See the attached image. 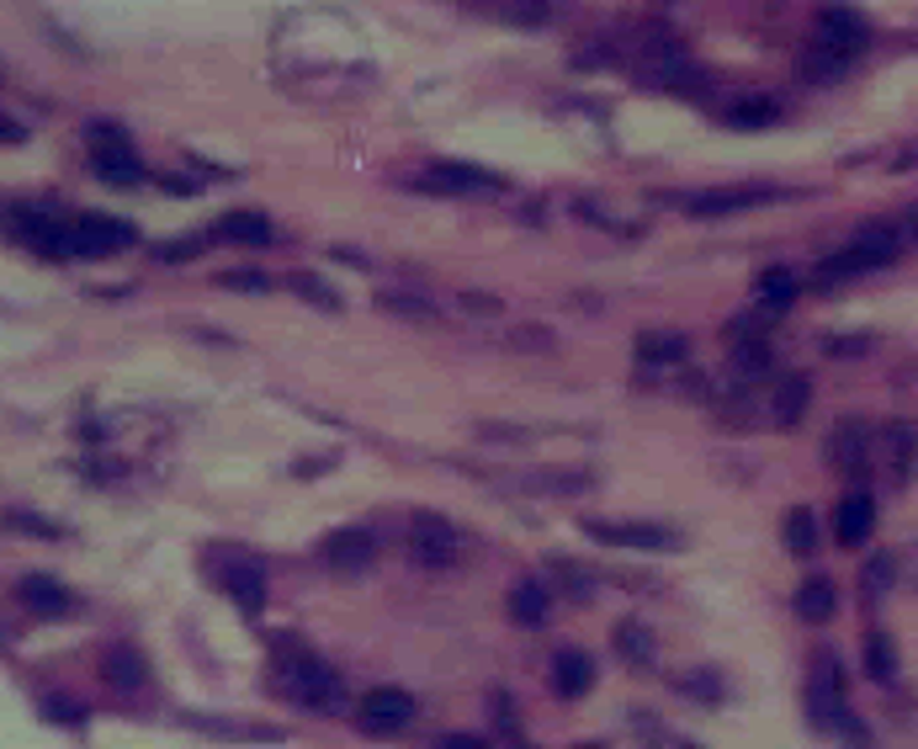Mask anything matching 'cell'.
<instances>
[{"instance_id":"6da1fadb","label":"cell","mask_w":918,"mask_h":749,"mask_svg":"<svg viewBox=\"0 0 918 749\" xmlns=\"http://www.w3.org/2000/svg\"><path fill=\"white\" fill-rule=\"evenodd\" d=\"M277 675L281 691L303 708H335L340 702V675L303 643H277Z\"/></svg>"},{"instance_id":"7a4b0ae2","label":"cell","mask_w":918,"mask_h":749,"mask_svg":"<svg viewBox=\"0 0 918 749\" xmlns=\"http://www.w3.org/2000/svg\"><path fill=\"white\" fill-rule=\"evenodd\" d=\"M897 255H903V229H897V224H866L838 255H829V261L818 266V277H823V282H849V277H866V271L892 266Z\"/></svg>"},{"instance_id":"3957f363","label":"cell","mask_w":918,"mask_h":749,"mask_svg":"<svg viewBox=\"0 0 918 749\" xmlns=\"http://www.w3.org/2000/svg\"><path fill=\"white\" fill-rule=\"evenodd\" d=\"M122 245H133V229L122 218H101V213H81L75 224H64V250L70 255H85V261H101V255H118Z\"/></svg>"},{"instance_id":"277c9868","label":"cell","mask_w":918,"mask_h":749,"mask_svg":"<svg viewBox=\"0 0 918 749\" xmlns=\"http://www.w3.org/2000/svg\"><path fill=\"white\" fill-rule=\"evenodd\" d=\"M409 558L425 564V569H451L462 558V532L440 516H414L409 527Z\"/></svg>"},{"instance_id":"5b68a950","label":"cell","mask_w":918,"mask_h":749,"mask_svg":"<svg viewBox=\"0 0 918 749\" xmlns=\"http://www.w3.org/2000/svg\"><path fill=\"white\" fill-rule=\"evenodd\" d=\"M357 717L366 734H399V728H409V717H414V697L399 691V686H377L372 697H361Z\"/></svg>"},{"instance_id":"8992f818","label":"cell","mask_w":918,"mask_h":749,"mask_svg":"<svg viewBox=\"0 0 918 749\" xmlns=\"http://www.w3.org/2000/svg\"><path fill=\"white\" fill-rule=\"evenodd\" d=\"M818 48H829L838 59H855L866 43H871V27L855 16V11H844V5H829L823 16H818V33H812Z\"/></svg>"},{"instance_id":"52a82bcc","label":"cell","mask_w":918,"mask_h":749,"mask_svg":"<svg viewBox=\"0 0 918 749\" xmlns=\"http://www.w3.org/2000/svg\"><path fill=\"white\" fill-rule=\"evenodd\" d=\"M324 564L329 569H340V575H361V569H372L377 564V537L366 532V527H346V532H329L319 542Z\"/></svg>"},{"instance_id":"ba28073f","label":"cell","mask_w":918,"mask_h":749,"mask_svg":"<svg viewBox=\"0 0 918 749\" xmlns=\"http://www.w3.org/2000/svg\"><path fill=\"white\" fill-rule=\"evenodd\" d=\"M584 532L595 542H616V547H642V553H669L679 537L669 527H648V521H584Z\"/></svg>"},{"instance_id":"9c48e42d","label":"cell","mask_w":918,"mask_h":749,"mask_svg":"<svg viewBox=\"0 0 918 749\" xmlns=\"http://www.w3.org/2000/svg\"><path fill=\"white\" fill-rule=\"evenodd\" d=\"M207 569H213V580L224 584L244 612H261V606H266V575H261L250 558H213Z\"/></svg>"},{"instance_id":"30bf717a","label":"cell","mask_w":918,"mask_h":749,"mask_svg":"<svg viewBox=\"0 0 918 749\" xmlns=\"http://www.w3.org/2000/svg\"><path fill=\"white\" fill-rule=\"evenodd\" d=\"M770 197H786L781 186H717V192H696L685 208L696 213V218H712V213H738V208H759V203H770Z\"/></svg>"},{"instance_id":"8fae6325","label":"cell","mask_w":918,"mask_h":749,"mask_svg":"<svg viewBox=\"0 0 918 749\" xmlns=\"http://www.w3.org/2000/svg\"><path fill=\"white\" fill-rule=\"evenodd\" d=\"M834 532H838V547H860V542L877 532V499L866 495V490H849V495L838 499Z\"/></svg>"},{"instance_id":"7c38bea8","label":"cell","mask_w":918,"mask_h":749,"mask_svg":"<svg viewBox=\"0 0 918 749\" xmlns=\"http://www.w3.org/2000/svg\"><path fill=\"white\" fill-rule=\"evenodd\" d=\"M16 601L27 612H38V617H70L75 612V590H64L53 575H27L16 584Z\"/></svg>"},{"instance_id":"4fadbf2b","label":"cell","mask_w":918,"mask_h":749,"mask_svg":"<svg viewBox=\"0 0 918 749\" xmlns=\"http://www.w3.org/2000/svg\"><path fill=\"white\" fill-rule=\"evenodd\" d=\"M425 192H499V176H488L479 166H457V160H440L420 176Z\"/></svg>"},{"instance_id":"5bb4252c","label":"cell","mask_w":918,"mask_h":749,"mask_svg":"<svg viewBox=\"0 0 918 749\" xmlns=\"http://www.w3.org/2000/svg\"><path fill=\"white\" fill-rule=\"evenodd\" d=\"M590 686H595V660L584 649H563L553 660V691L563 702H579V697H590Z\"/></svg>"},{"instance_id":"9a60e30c","label":"cell","mask_w":918,"mask_h":749,"mask_svg":"<svg viewBox=\"0 0 918 749\" xmlns=\"http://www.w3.org/2000/svg\"><path fill=\"white\" fill-rule=\"evenodd\" d=\"M101 680H107V686H118V691H138V686L149 680V665L138 660V649L112 643V649H101Z\"/></svg>"},{"instance_id":"2e32d148","label":"cell","mask_w":918,"mask_h":749,"mask_svg":"<svg viewBox=\"0 0 918 749\" xmlns=\"http://www.w3.org/2000/svg\"><path fill=\"white\" fill-rule=\"evenodd\" d=\"M16 234H22L27 245H38L43 255H70V250H64V224H59L53 213L22 208L16 213Z\"/></svg>"},{"instance_id":"e0dca14e","label":"cell","mask_w":918,"mask_h":749,"mask_svg":"<svg viewBox=\"0 0 918 749\" xmlns=\"http://www.w3.org/2000/svg\"><path fill=\"white\" fill-rule=\"evenodd\" d=\"M834 612H838V584L829 575H812L797 590V617L801 623H829Z\"/></svg>"},{"instance_id":"ac0fdd59","label":"cell","mask_w":918,"mask_h":749,"mask_svg":"<svg viewBox=\"0 0 918 749\" xmlns=\"http://www.w3.org/2000/svg\"><path fill=\"white\" fill-rule=\"evenodd\" d=\"M90 166L101 181H112V186H138L144 181V166H138V155L118 144V149H90Z\"/></svg>"},{"instance_id":"d6986e66","label":"cell","mask_w":918,"mask_h":749,"mask_svg":"<svg viewBox=\"0 0 918 749\" xmlns=\"http://www.w3.org/2000/svg\"><path fill=\"white\" fill-rule=\"evenodd\" d=\"M881 442H886V462H892V479H897V484H908V479H914V462H918V436H914V425H903V420H897V425H886V436H881Z\"/></svg>"},{"instance_id":"ffe728a7","label":"cell","mask_w":918,"mask_h":749,"mask_svg":"<svg viewBox=\"0 0 918 749\" xmlns=\"http://www.w3.org/2000/svg\"><path fill=\"white\" fill-rule=\"evenodd\" d=\"M547 612H553V590H547V584H536V580L516 584V595H510V617H516V623L542 627Z\"/></svg>"},{"instance_id":"44dd1931","label":"cell","mask_w":918,"mask_h":749,"mask_svg":"<svg viewBox=\"0 0 918 749\" xmlns=\"http://www.w3.org/2000/svg\"><path fill=\"white\" fill-rule=\"evenodd\" d=\"M770 123H781V101L775 96H744V101L727 107V128L754 133V128H770Z\"/></svg>"},{"instance_id":"7402d4cb","label":"cell","mask_w":918,"mask_h":749,"mask_svg":"<svg viewBox=\"0 0 918 749\" xmlns=\"http://www.w3.org/2000/svg\"><path fill=\"white\" fill-rule=\"evenodd\" d=\"M754 292H759V303L786 309V303L801 292V277L792 271V266H764V271H759V282H754Z\"/></svg>"},{"instance_id":"603a6c76","label":"cell","mask_w":918,"mask_h":749,"mask_svg":"<svg viewBox=\"0 0 918 749\" xmlns=\"http://www.w3.org/2000/svg\"><path fill=\"white\" fill-rule=\"evenodd\" d=\"M844 64H849V59H838V53H829V48L807 43V53L797 59V75H801V81H812V85H829V81L844 75Z\"/></svg>"},{"instance_id":"cb8c5ba5","label":"cell","mask_w":918,"mask_h":749,"mask_svg":"<svg viewBox=\"0 0 918 749\" xmlns=\"http://www.w3.org/2000/svg\"><path fill=\"white\" fill-rule=\"evenodd\" d=\"M638 357L648 362V367H675L679 357H685V335L675 330H653L638 340Z\"/></svg>"},{"instance_id":"d4e9b609","label":"cell","mask_w":918,"mask_h":749,"mask_svg":"<svg viewBox=\"0 0 918 749\" xmlns=\"http://www.w3.org/2000/svg\"><path fill=\"white\" fill-rule=\"evenodd\" d=\"M807 399H812V383H807V377H781V388H775V425H797L801 410H807Z\"/></svg>"},{"instance_id":"484cf974","label":"cell","mask_w":918,"mask_h":749,"mask_svg":"<svg viewBox=\"0 0 918 749\" xmlns=\"http://www.w3.org/2000/svg\"><path fill=\"white\" fill-rule=\"evenodd\" d=\"M213 234H224V240H244V245H266V240H271V224H266L261 213H229Z\"/></svg>"},{"instance_id":"4316f807","label":"cell","mask_w":918,"mask_h":749,"mask_svg":"<svg viewBox=\"0 0 918 749\" xmlns=\"http://www.w3.org/2000/svg\"><path fill=\"white\" fill-rule=\"evenodd\" d=\"M786 553H797V558H812V553H818V521H812L807 505H797V510L786 516Z\"/></svg>"},{"instance_id":"83f0119b","label":"cell","mask_w":918,"mask_h":749,"mask_svg":"<svg viewBox=\"0 0 918 749\" xmlns=\"http://www.w3.org/2000/svg\"><path fill=\"white\" fill-rule=\"evenodd\" d=\"M834 462L849 468V473H866V431H860V425L834 431Z\"/></svg>"},{"instance_id":"f1b7e54d","label":"cell","mask_w":918,"mask_h":749,"mask_svg":"<svg viewBox=\"0 0 918 749\" xmlns=\"http://www.w3.org/2000/svg\"><path fill=\"white\" fill-rule=\"evenodd\" d=\"M866 669H871V680H881V686L897 680V654H892L886 632H871V638H866Z\"/></svg>"},{"instance_id":"f546056e","label":"cell","mask_w":918,"mask_h":749,"mask_svg":"<svg viewBox=\"0 0 918 749\" xmlns=\"http://www.w3.org/2000/svg\"><path fill=\"white\" fill-rule=\"evenodd\" d=\"M616 654H621L627 665H648V660H653V638H648V627H638V623L616 627Z\"/></svg>"},{"instance_id":"4dcf8cb0","label":"cell","mask_w":918,"mask_h":749,"mask_svg":"<svg viewBox=\"0 0 918 749\" xmlns=\"http://www.w3.org/2000/svg\"><path fill=\"white\" fill-rule=\"evenodd\" d=\"M829 728H834V734H838V739H844L849 749H877V745H871V728L860 723V712L849 708V702H844V708L834 712V723H829Z\"/></svg>"},{"instance_id":"1f68e13d","label":"cell","mask_w":918,"mask_h":749,"mask_svg":"<svg viewBox=\"0 0 918 749\" xmlns=\"http://www.w3.org/2000/svg\"><path fill=\"white\" fill-rule=\"evenodd\" d=\"M675 686H679V691H685V697H701V702H717V697H722V680H717V675H712V669H696V675H679Z\"/></svg>"},{"instance_id":"d6a6232c","label":"cell","mask_w":918,"mask_h":749,"mask_svg":"<svg viewBox=\"0 0 918 749\" xmlns=\"http://www.w3.org/2000/svg\"><path fill=\"white\" fill-rule=\"evenodd\" d=\"M43 712H48L53 723H64V728H81V723H85L81 702H75V697H59V691H53V697H43Z\"/></svg>"},{"instance_id":"836d02e7","label":"cell","mask_w":918,"mask_h":749,"mask_svg":"<svg viewBox=\"0 0 918 749\" xmlns=\"http://www.w3.org/2000/svg\"><path fill=\"white\" fill-rule=\"evenodd\" d=\"M377 303H383V309H394V314H403V319H436V309H431L425 298H403V292H383Z\"/></svg>"},{"instance_id":"e575fe53","label":"cell","mask_w":918,"mask_h":749,"mask_svg":"<svg viewBox=\"0 0 918 749\" xmlns=\"http://www.w3.org/2000/svg\"><path fill=\"white\" fill-rule=\"evenodd\" d=\"M5 527L11 532H33V537H64V527H53L43 516H27V510H5Z\"/></svg>"},{"instance_id":"d590c367","label":"cell","mask_w":918,"mask_h":749,"mask_svg":"<svg viewBox=\"0 0 918 749\" xmlns=\"http://www.w3.org/2000/svg\"><path fill=\"white\" fill-rule=\"evenodd\" d=\"M292 288L303 292L309 303H319V309H340V298H335V292L324 288L319 277H309V271H292Z\"/></svg>"},{"instance_id":"8d00e7d4","label":"cell","mask_w":918,"mask_h":749,"mask_svg":"<svg viewBox=\"0 0 918 749\" xmlns=\"http://www.w3.org/2000/svg\"><path fill=\"white\" fill-rule=\"evenodd\" d=\"M218 282H224V288H244V292H266V288H271V277H266V271H250V266H244V271H224Z\"/></svg>"},{"instance_id":"74e56055","label":"cell","mask_w":918,"mask_h":749,"mask_svg":"<svg viewBox=\"0 0 918 749\" xmlns=\"http://www.w3.org/2000/svg\"><path fill=\"white\" fill-rule=\"evenodd\" d=\"M118 144H128V133H122L118 123H90V149H118Z\"/></svg>"},{"instance_id":"f35d334b","label":"cell","mask_w":918,"mask_h":749,"mask_svg":"<svg viewBox=\"0 0 918 749\" xmlns=\"http://www.w3.org/2000/svg\"><path fill=\"white\" fill-rule=\"evenodd\" d=\"M202 240H207V234H192V240H176V245H160V261H186V255H192V250H197Z\"/></svg>"},{"instance_id":"ab89813d","label":"cell","mask_w":918,"mask_h":749,"mask_svg":"<svg viewBox=\"0 0 918 749\" xmlns=\"http://www.w3.org/2000/svg\"><path fill=\"white\" fill-rule=\"evenodd\" d=\"M436 749H494V745H483L479 734H446V739H436Z\"/></svg>"},{"instance_id":"60d3db41","label":"cell","mask_w":918,"mask_h":749,"mask_svg":"<svg viewBox=\"0 0 918 749\" xmlns=\"http://www.w3.org/2000/svg\"><path fill=\"white\" fill-rule=\"evenodd\" d=\"M510 16H516V22H542L547 5H542V0H520V5H510Z\"/></svg>"},{"instance_id":"b9f144b4","label":"cell","mask_w":918,"mask_h":749,"mask_svg":"<svg viewBox=\"0 0 918 749\" xmlns=\"http://www.w3.org/2000/svg\"><path fill=\"white\" fill-rule=\"evenodd\" d=\"M462 303H468V309H479V314H499V303H494V298H483V292H462Z\"/></svg>"},{"instance_id":"7bdbcfd3","label":"cell","mask_w":918,"mask_h":749,"mask_svg":"<svg viewBox=\"0 0 918 749\" xmlns=\"http://www.w3.org/2000/svg\"><path fill=\"white\" fill-rule=\"evenodd\" d=\"M22 138H27V128L11 123V118H0V144H22Z\"/></svg>"},{"instance_id":"ee69618b","label":"cell","mask_w":918,"mask_h":749,"mask_svg":"<svg viewBox=\"0 0 918 749\" xmlns=\"http://www.w3.org/2000/svg\"><path fill=\"white\" fill-rule=\"evenodd\" d=\"M573 749H605V745H573Z\"/></svg>"},{"instance_id":"f6af8a7d","label":"cell","mask_w":918,"mask_h":749,"mask_svg":"<svg viewBox=\"0 0 918 749\" xmlns=\"http://www.w3.org/2000/svg\"><path fill=\"white\" fill-rule=\"evenodd\" d=\"M679 749H696V745H679Z\"/></svg>"}]
</instances>
